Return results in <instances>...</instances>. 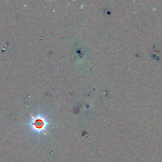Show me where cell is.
Listing matches in <instances>:
<instances>
[{
    "label": "cell",
    "mask_w": 162,
    "mask_h": 162,
    "mask_svg": "<svg viewBox=\"0 0 162 162\" xmlns=\"http://www.w3.org/2000/svg\"><path fill=\"white\" fill-rule=\"evenodd\" d=\"M32 120L28 124L32 131L36 134H41L46 130L49 122L47 118L40 113L36 116H31Z\"/></svg>",
    "instance_id": "1"
}]
</instances>
